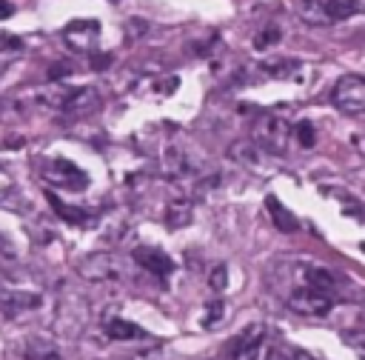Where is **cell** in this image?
Segmentation results:
<instances>
[{
    "instance_id": "cell-13",
    "label": "cell",
    "mask_w": 365,
    "mask_h": 360,
    "mask_svg": "<svg viewBox=\"0 0 365 360\" xmlns=\"http://www.w3.org/2000/svg\"><path fill=\"white\" fill-rule=\"evenodd\" d=\"M191 214H194V203H191L188 194H174V197L165 203V209H163V220H165L168 229H182V226H188V223H191Z\"/></svg>"
},
{
    "instance_id": "cell-14",
    "label": "cell",
    "mask_w": 365,
    "mask_h": 360,
    "mask_svg": "<svg viewBox=\"0 0 365 360\" xmlns=\"http://www.w3.org/2000/svg\"><path fill=\"white\" fill-rule=\"evenodd\" d=\"M20 354L26 360H60V351H57L54 340L46 337V334H29L20 343Z\"/></svg>"
},
{
    "instance_id": "cell-1",
    "label": "cell",
    "mask_w": 365,
    "mask_h": 360,
    "mask_svg": "<svg viewBox=\"0 0 365 360\" xmlns=\"http://www.w3.org/2000/svg\"><path fill=\"white\" fill-rule=\"evenodd\" d=\"M254 146L268 151V154H285L288 140H291V123L279 114H259L251 126Z\"/></svg>"
},
{
    "instance_id": "cell-27",
    "label": "cell",
    "mask_w": 365,
    "mask_h": 360,
    "mask_svg": "<svg viewBox=\"0 0 365 360\" xmlns=\"http://www.w3.org/2000/svg\"><path fill=\"white\" fill-rule=\"evenodd\" d=\"M23 114V109L11 100V97H3L0 100V120H14V117H20Z\"/></svg>"
},
{
    "instance_id": "cell-12",
    "label": "cell",
    "mask_w": 365,
    "mask_h": 360,
    "mask_svg": "<svg viewBox=\"0 0 365 360\" xmlns=\"http://www.w3.org/2000/svg\"><path fill=\"white\" fill-rule=\"evenodd\" d=\"M194 171H200V169H197V163L191 160V154H188L185 149L171 146V149L163 154V174H165V177L180 180V177H188V174H194Z\"/></svg>"
},
{
    "instance_id": "cell-18",
    "label": "cell",
    "mask_w": 365,
    "mask_h": 360,
    "mask_svg": "<svg viewBox=\"0 0 365 360\" xmlns=\"http://www.w3.org/2000/svg\"><path fill=\"white\" fill-rule=\"evenodd\" d=\"M106 334L111 340H140V337H145V331L137 323L123 320V317H108L106 320Z\"/></svg>"
},
{
    "instance_id": "cell-6",
    "label": "cell",
    "mask_w": 365,
    "mask_h": 360,
    "mask_svg": "<svg viewBox=\"0 0 365 360\" xmlns=\"http://www.w3.org/2000/svg\"><path fill=\"white\" fill-rule=\"evenodd\" d=\"M40 177L51 186H60V189H68V191H83L88 186V174L83 169H77L71 160L66 157H51L43 163L40 169Z\"/></svg>"
},
{
    "instance_id": "cell-16",
    "label": "cell",
    "mask_w": 365,
    "mask_h": 360,
    "mask_svg": "<svg viewBox=\"0 0 365 360\" xmlns=\"http://www.w3.org/2000/svg\"><path fill=\"white\" fill-rule=\"evenodd\" d=\"M46 200L51 203V209H54V214H57L60 220H66V223H71V226H86V223H91V214H88L86 209L63 203L54 191H46Z\"/></svg>"
},
{
    "instance_id": "cell-20",
    "label": "cell",
    "mask_w": 365,
    "mask_h": 360,
    "mask_svg": "<svg viewBox=\"0 0 365 360\" xmlns=\"http://www.w3.org/2000/svg\"><path fill=\"white\" fill-rule=\"evenodd\" d=\"M23 54V40L14 34H0V74Z\"/></svg>"
},
{
    "instance_id": "cell-21",
    "label": "cell",
    "mask_w": 365,
    "mask_h": 360,
    "mask_svg": "<svg viewBox=\"0 0 365 360\" xmlns=\"http://www.w3.org/2000/svg\"><path fill=\"white\" fill-rule=\"evenodd\" d=\"M114 360H171V351H168L165 346H145V349L120 354V357H114Z\"/></svg>"
},
{
    "instance_id": "cell-7",
    "label": "cell",
    "mask_w": 365,
    "mask_h": 360,
    "mask_svg": "<svg viewBox=\"0 0 365 360\" xmlns=\"http://www.w3.org/2000/svg\"><path fill=\"white\" fill-rule=\"evenodd\" d=\"M288 309L297 314H305V317H325L334 309V297L322 294L317 289H308V286H297L288 294Z\"/></svg>"
},
{
    "instance_id": "cell-23",
    "label": "cell",
    "mask_w": 365,
    "mask_h": 360,
    "mask_svg": "<svg viewBox=\"0 0 365 360\" xmlns=\"http://www.w3.org/2000/svg\"><path fill=\"white\" fill-rule=\"evenodd\" d=\"M231 157L251 166V163H257V146L254 143H234L231 146Z\"/></svg>"
},
{
    "instance_id": "cell-2",
    "label": "cell",
    "mask_w": 365,
    "mask_h": 360,
    "mask_svg": "<svg viewBox=\"0 0 365 360\" xmlns=\"http://www.w3.org/2000/svg\"><path fill=\"white\" fill-rule=\"evenodd\" d=\"M91 320V306L83 294H68V297H60L57 303V314H54V329L57 334L63 337H80L83 329L88 326Z\"/></svg>"
},
{
    "instance_id": "cell-30",
    "label": "cell",
    "mask_w": 365,
    "mask_h": 360,
    "mask_svg": "<svg viewBox=\"0 0 365 360\" xmlns=\"http://www.w3.org/2000/svg\"><path fill=\"white\" fill-rule=\"evenodd\" d=\"M14 11H17V3L0 0V20H9V17H14Z\"/></svg>"
},
{
    "instance_id": "cell-11",
    "label": "cell",
    "mask_w": 365,
    "mask_h": 360,
    "mask_svg": "<svg viewBox=\"0 0 365 360\" xmlns=\"http://www.w3.org/2000/svg\"><path fill=\"white\" fill-rule=\"evenodd\" d=\"M131 257H134V263H137L140 269H145L148 274H154V277H160V280H165V277L171 274V269H174V260H171L163 249H157V246H137V249L131 251Z\"/></svg>"
},
{
    "instance_id": "cell-35",
    "label": "cell",
    "mask_w": 365,
    "mask_h": 360,
    "mask_svg": "<svg viewBox=\"0 0 365 360\" xmlns=\"http://www.w3.org/2000/svg\"><path fill=\"white\" fill-rule=\"evenodd\" d=\"M0 294H3V289H0Z\"/></svg>"
},
{
    "instance_id": "cell-28",
    "label": "cell",
    "mask_w": 365,
    "mask_h": 360,
    "mask_svg": "<svg viewBox=\"0 0 365 360\" xmlns=\"http://www.w3.org/2000/svg\"><path fill=\"white\" fill-rule=\"evenodd\" d=\"M71 71H74V66H71V63H66V60H63V63H54V66L48 69V80H54V83H57V80L68 77Z\"/></svg>"
},
{
    "instance_id": "cell-34",
    "label": "cell",
    "mask_w": 365,
    "mask_h": 360,
    "mask_svg": "<svg viewBox=\"0 0 365 360\" xmlns=\"http://www.w3.org/2000/svg\"><path fill=\"white\" fill-rule=\"evenodd\" d=\"M359 360H365V351H362V354H359Z\"/></svg>"
},
{
    "instance_id": "cell-22",
    "label": "cell",
    "mask_w": 365,
    "mask_h": 360,
    "mask_svg": "<svg viewBox=\"0 0 365 360\" xmlns=\"http://www.w3.org/2000/svg\"><path fill=\"white\" fill-rule=\"evenodd\" d=\"M279 37H282V34H279V26H274V23H271V26H265V29L254 37V49L265 51V49H271L274 43H279Z\"/></svg>"
},
{
    "instance_id": "cell-32",
    "label": "cell",
    "mask_w": 365,
    "mask_h": 360,
    "mask_svg": "<svg viewBox=\"0 0 365 360\" xmlns=\"http://www.w3.org/2000/svg\"><path fill=\"white\" fill-rule=\"evenodd\" d=\"M0 251L3 254H11V243L6 240V234H0Z\"/></svg>"
},
{
    "instance_id": "cell-8",
    "label": "cell",
    "mask_w": 365,
    "mask_h": 360,
    "mask_svg": "<svg viewBox=\"0 0 365 360\" xmlns=\"http://www.w3.org/2000/svg\"><path fill=\"white\" fill-rule=\"evenodd\" d=\"M54 106H60L68 117H86L100 106V94L91 86H80V89H63L60 97L54 100Z\"/></svg>"
},
{
    "instance_id": "cell-9",
    "label": "cell",
    "mask_w": 365,
    "mask_h": 360,
    "mask_svg": "<svg viewBox=\"0 0 365 360\" xmlns=\"http://www.w3.org/2000/svg\"><path fill=\"white\" fill-rule=\"evenodd\" d=\"M77 274L88 283H103V280H111L117 274V263L108 251H91V254L77 260Z\"/></svg>"
},
{
    "instance_id": "cell-33",
    "label": "cell",
    "mask_w": 365,
    "mask_h": 360,
    "mask_svg": "<svg viewBox=\"0 0 365 360\" xmlns=\"http://www.w3.org/2000/svg\"><path fill=\"white\" fill-rule=\"evenodd\" d=\"M268 360H285V354H282V351H271V357H268ZM288 360H291V357H288Z\"/></svg>"
},
{
    "instance_id": "cell-3",
    "label": "cell",
    "mask_w": 365,
    "mask_h": 360,
    "mask_svg": "<svg viewBox=\"0 0 365 360\" xmlns=\"http://www.w3.org/2000/svg\"><path fill=\"white\" fill-rule=\"evenodd\" d=\"M228 357H231V360H268V357H271L268 326H262V323L245 326V329L231 340Z\"/></svg>"
},
{
    "instance_id": "cell-15",
    "label": "cell",
    "mask_w": 365,
    "mask_h": 360,
    "mask_svg": "<svg viewBox=\"0 0 365 360\" xmlns=\"http://www.w3.org/2000/svg\"><path fill=\"white\" fill-rule=\"evenodd\" d=\"M302 286L317 289L322 294H334L339 289V277L331 269H322V266H302Z\"/></svg>"
},
{
    "instance_id": "cell-29",
    "label": "cell",
    "mask_w": 365,
    "mask_h": 360,
    "mask_svg": "<svg viewBox=\"0 0 365 360\" xmlns=\"http://www.w3.org/2000/svg\"><path fill=\"white\" fill-rule=\"evenodd\" d=\"M108 63H111V57H108L106 51H94V54H91V66H94V69H106Z\"/></svg>"
},
{
    "instance_id": "cell-4",
    "label": "cell",
    "mask_w": 365,
    "mask_h": 360,
    "mask_svg": "<svg viewBox=\"0 0 365 360\" xmlns=\"http://www.w3.org/2000/svg\"><path fill=\"white\" fill-rule=\"evenodd\" d=\"M359 6L351 0H308V3H297V14L308 23V26H331L336 20H345L356 11Z\"/></svg>"
},
{
    "instance_id": "cell-5",
    "label": "cell",
    "mask_w": 365,
    "mask_h": 360,
    "mask_svg": "<svg viewBox=\"0 0 365 360\" xmlns=\"http://www.w3.org/2000/svg\"><path fill=\"white\" fill-rule=\"evenodd\" d=\"M331 103L342 114H365V77L362 74H345L331 89Z\"/></svg>"
},
{
    "instance_id": "cell-19",
    "label": "cell",
    "mask_w": 365,
    "mask_h": 360,
    "mask_svg": "<svg viewBox=\"0 0 365 360\" xmlns=\"http://www.w3.org/2000/svg\"><path fill=\"white\" fill-rule=\"evenodd\" d=\"M265 206H268V211H271V223H274L279 231H297V229H299L297 217H294L277 197H265Z\"/></svg>"
},
{
    "instance_id": "cell-25",
    "label": "cell",
    "mask_w": 365,
    "mask_h": 360,
    "mask_svg": "<svg viewBox=\"0 0 365 360\" xmlns=\"http://www.w3.org/2000/svg\"><path fill=\"white\" fill-rule=\"evenodd\" d=\"M208 286H211L214 291H222V289L228 286V269H225V266H214L211 274H208Z\"/></svg>"
},
{
    "instance_id": "cell-10",
    "label": "cell",
    "mask_w": 365,
    "mask_h": 360,
    "mask_svg": "<svg viewBox=\"0 0 365 360\" xmlns=\"http://www.w3.org/2000/svg\"><path fill=\"white\" fill-rule=\"evenodd\" d=\"M63 37H66V43H68L71 51L86 54V51H91V46L100 37V23L97 20H71L63 29Z\"/></svg>"
},
{
    "instance_id": "cell-31",
    "label": "cell",
    "mask_w": 365,
    "mask_h": 360,
    "mask_svg": "<svg viewBox=\"0 0 365 360\" xmlns=\"http://www.w3.org/2000/svg\"><path fill=\"white\" fill-rule=\"evenodd\" d=\"M291 360H319V357H314V354L305 351V349H294V351H291Z\"/></svg>"
},
{
    "instance_id": "cell-26",
    "label": "cell",
    "mask_w": 365,
    "mask_h": 360,
    "mask_svg": "<svg viewBox=\"0 0 365 360\" xmlns=\"http://www.w3.org/2000/svg\"><path fill=\"white\" fill-rule=\"evenodd\" d=\"M225 314V303L222 300H214V303H208V311L202 314V326L208 329V326H214L220 317Z\"/></svg>"
},
{
    "instance_id": "cell-17",
    "label": "cell",
    "mask_w": 365,
    "mask_h": 360,
    "mask_svg": "<svg viewBox=\"0 0 365 360\" xmlns=\"http://www.w3.org/2000/svg\"><path fill=\"white\" fill-rule=\"evenodd\" d=\"M40 306V294H31V291H11V294H0V309L11 317V314H20V311H29V309H37Z\"/></svg>"
},
{
    "instance_id": "cell-24",
    "label": "cell",
    "mask_w": 365,
    "mask_h": 360,
    "mask_svg": "<svg viewBox=\"0 0 365 360\" xmlns=\"http://www.w3.org/2000/svg\"><path fill=\"white\" fill-rule=\"evenodd\" d=\"M297 140H299V146H305V149H311V146H314V140H317V131H314V126H311L308 120L297 123Z\"/></svg>"
}]
</instances>
